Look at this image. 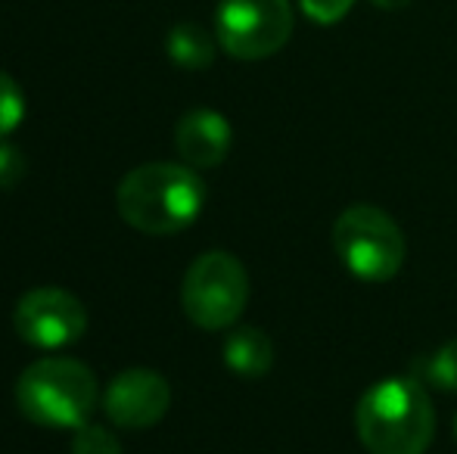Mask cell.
Masks as SVG:
<instances>
[{
	"label": "cell",
	"instance_id": "obj_1",
	"mask_svg": "<svg viewBox=\"0 0 457 454\" xmlns=\"http://www.w3.org/2000/svg\"><path fill=\"white\" fill-rule=\"evenodd\" d=\"M205 184L196 169L181 162H146L128 171L115 187V209L140 234L171 236L199 219Z\"/></svg>",
	"mask_w": 457,
	"mask_h": 454
},
{
	"label": "cell",
	"instance_id": "obj_16",
	"mask_svg": "<svg viewBox=\"0 0 457 454\" xmlns=\"http://www.w3.org/2000/svg\"><path fill=\"white\" fill-rule=\"evenodd\" d=\"M25 177V156L19 146L0 140V190L16 187L19 181Z\"/></svg>",
	"mask_w": 457,
	"mask_h": 454
},
{
	"label": "cell",
	"instance_id": "obj_5",
	"mask_svg": "<svg viewBox=\"0 0 457 454\" xmlns=\"http://www.w3.org/2000/svg\"><path fill=\"white\" fill-rule=\"evenodd\" d=\"M249 302V274L237 255L212 249L193 259L181 284L184 315L203 330H228Z\"/></svg>",
	"mask_w": 457,
	"mask_h": 454
},
{
	"label": "cell",
	"instance_id": "obj_17",
	"mask_svg": "<svg viewBox=\"0 0 457 454\" xmlns=\"http://www.w3.org/2000/svg\"><path fill=\"white\" fill-rule=\"evenodd\" d=\"M377 10H386V12H395V10H404V6H411V0H370Z\"/></svg>",
	"mask_w": 457,
	"mask_h": 454
},
{
	"label": "cell",
	"instance_id": "obj_2",
	"mask_svg": "<svg viewBox=\"0 0 457 454\" xmlns=\"http://www.w3.org/2000/svg\"><path fill=\"white\" fill-rule=\"evenodd\" d=\"M355 430L370 454H423L436 433L429 392L414 376L373 383L355 408Z\"/></svg>",
	"mask_w": 457,
	"mask_h": 454
},
{
	"label": "cell",
	"instance_id": "obj_8",
	"mask_svg": "<svg viewBox=\"0 0 457 454\" xmlns=\"http://www.w3.org/2000/svg\"><path fill=\"white\" fill-rule=\"evenodd\" d=\"M171 386L150 367H131L112 376L103 395V411L119 430H150L169 414Z\"/></svg>",
	"mask_w": 457,
	"mask_h": 454
},
{
	"label": "cell",
	"instance_id": "obj_11",
	"mask_svg": "<svg viewBox=\"0 0 457 454\" xmlns=\"http://www.w3.org/2000/svg\"><path fill=\"white\" fill-rule=\"evenodd\" d=\"M221 47L218 37H212L203 25L196 22H178L165 37V54L171 56L175 66L187 72H203L215 62V50Z\"/></svg>",
	"mask_w": 457,
	"mask_h": 454
},
{
	"label": "cell",
	"instance_id": "obj_12",
	"mask_svg": "<svg viewBox=\"0 0 457 454\" xmlns=\"http://www.w3.org/2000/svg\"><path fill=\"white\" fill-rule=\"evenodd\" d=\"M423 380L429 386L442 389V392L457 395V340L445 343L442 349H436L423 364Z\"/></svg>",
	"mask_w": 457,
	"mask_h": 454
},
{
	"label": "cell",
	"instance_id": "obj_4",
	"mask_svg": "<svg viewBox=\"0 0 457 454\" xmlns=\"http://www.w3.org/2000/svg\"><path fill=\"white\" fill-rule=\"evenodd\" d=\"M333 249L352 277L364 284H386L404 265L408 243L392 215L370 202L343 209L333 225Z\"/></svg>",
	"mask_w": 457,
	"mask_h": 454
},
{
	"label": "cell",
	"instance_id": "obj_10",
	"mask_svg": "<svg viewBox=\"0 0 457 454\" xmlns=\"http://www.w3.org/2000/svg\"><path fill=\"white\" fill-rule=\"evenodd\" d=\"M224 364L234 370L237 376H265L274 364V343L265 330L259 327H237L224 340Z\"/></svg>",
	"mask_w": 457,
	"mask_h": 454
},
{
	"label": "cell",
	"instance_id": "obj_6",
	"mask_svg": "<svg viewBox=\"0 0 457 454\" xmlns=\"http://www.w3.org/2000/svg\"><path fill=\"white\" fill-rule=\"evenodd\" d=\"M289 0H221L215 10V37L234 60H268L293 35Z\"/></svg>",
	"mask_w": 457,
	"mask_h": 454
},
{
	"label": "cell",
	"instance_id": "obj_9",
	"mask_svg": "<svg viewBox=\"0 0 457 454\" xmlns=\"http://www.w3.org/2000/svg\"><path fill=\"white\" fill-rule=\"evenodd\" d=\"M230 144H234V128L215 110H190L181 115L175 128V146L178 156L190 169H218L228 159Z\"/></svg>",
	"mask_w": 457,
	"mask_h": 454
},
{
	"label": "cell",
	"instance_id": "obj_18",
	"mask_svg": "<svg viewBox=\"0 0 457 454\" xmlns=\"http://www.w3.org/2000/svg\"><path fill=\"white\" fill-rule=\"evenodd\" d=\"M452 430H454V442H457V411H454V420H452Z\"/></svg>",
	"mask_w": 457,
	"mask_h": 454
},
{
	"label": "cell",
	"instance_id": "obj_3",
	"mask_svg": "<svg viewBox=\"0 0 457 454\" xmlns=\"http://www.w3.org/2000/svg\"><path fill=\"white\" fill-rule=\"evenodd\" d=\"M96 376L75 358H41L16 380V405L25 420L47 430H79L96 408Z\"/></svg>",
	"mask_w": 457,
	"mask_h": 454
},
{
	"label": "cell",
	"instance_id": "obj_15",
	"mask_svg": "<svg viewBox=\"0 0 457 454\" xmlns=\"http://www.w3.org/2000/svg\"><path fill=\"white\" fill-rule=\"evenodd\" d=\"M299 6L314 25H337L349 16L355 0H299Z\"/></svg>",
	"mask_w": 457,
	"mask_h": 454
},
{
	"label": "cell",
	"instance_id": "obj_13",
	"mask_svg": "<svg viewBox=\"0 0 457 454\" xmlns=\"http://www.w3.org/2000/svg\"><path fill=\"white\" fill-rule=\"evenodd\" d=\"M25 119V94L10 72L0 69V140L12 134Z\"/></svg>",
	"mask_w": 457,
	"mask_h": 454
},
{
	"label": "cell",
	"instance_id": "obj_14",
	"mask_svg": "<svg viewBox=\"0 0 457 454\" xmlns=\"http://www.w3.org/2000/svg\"><path fill=\"white\" fill-rule=\"evenodd\" d=\"M72 454H121V442L109 426L85 424L72 436Z\"/></svg>",
	"mask_w": 457,
	"mask_h": 454
},
{
	"label": "cell",
	"instance_id": "obj_7",
	"mask_svg": "<svg viewBox=\"0 0 457 454\" xmlns=\"http://www.w3.org/2000/svg\"><path fill=\"white\" fill-rule=\"evenodd\" d=\"M12 327L19 340L35 349H66L85 336L87 309L62 286H37L16 302Z\"/></svg>",
	"mask_w": 457,
	"mask_h": 454
}]
</instances>
